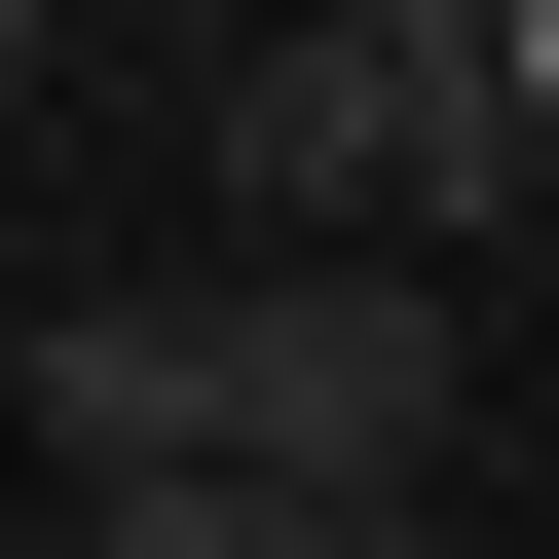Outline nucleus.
<instances>
[{"instance_id":"1","label":"nucleus","mask_w":559,"mask_h":559,"mask_svg":"<svg viewBox=\"0 0 559 559\" xmlns=\"http://www.w3.org/2000/svg\"><path fill=\"white\" fill-rule=\"evenodd\" d=\"M187 150H224V224H261V261H411V299H448V261L559 187L485 0H336V38H224V112H187Z\"/></svg>"},{"instance_id":"2","label":"nucleus","mask_w":559,"mask_h":559,"mask_svg":"<svg viewBox=\"0 0 559 559\" xmlns=\"http://www.w3.org/2000/svg\"><path fill=\"white\" fill-rule=\"evenodd\" d=\"M224 485H299V522H373V559H448V299H411V261H224Z\"/></svg>"},{"instance_id":"4","label":"nucleus","mask_w":559,"mask_h":559,"mask_svg":"<svg viewBox=\"0 0 559 559\" xmlns=\"http://www.w3.org/2000/svg\"><path fill=\"white\" fill-rule=\"evenodd\" d=\"M485 38H522V150H559V0H485Z\"/></svg>"},{"instance_id":"3","label":"nucleus","mask_w":559,"mask_h":559,"mask_svg":"<svg viewBox=\"0 0 559 559\" xmlns=\"http://www.w3.org/2000/svg\"><path fill=\"white\" fill-rule=\"evenodd\" d=\"M75 559H373V522H299V485H150V522H75Z\"/></svg>"}]
</instances>
